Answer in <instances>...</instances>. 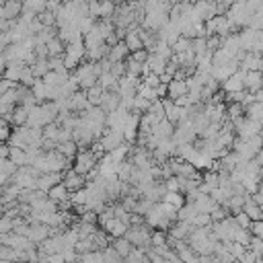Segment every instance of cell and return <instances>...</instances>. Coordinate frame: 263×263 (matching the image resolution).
<instances>
[{
	"instance_id": "obj_10",
	"label": "cell",
	"mask_w": 263,
	"mask_h": 263,
	"mask_svg": "<svg viewBox=\"0 0 263 263\" xmlns=\"http://www.w3.org/2000/svg\"><path fill=\"white\" fill-rule=\"evenodd\" d=\"M45 196H47L51 202H56V204H64V206H66V202L70 200V198H68V196H70V191L64 187V183H58V185L51 187Z\"/></svg>"
},
{
	"instance_id": "obj_18",
	"label": "cell",
	"mask_w": 263,
	"mask_h": 263,
	"mask_svg": "<svg viewBox=\"0 0 263 263\" xmlns=\"http://www.w3.org/2000/svg\"><path fill=\"white\" fill-rule=\"evenodd\" d=\"M115 12V2L113 0H101V16L103 19H111Z\"/></svg>"
},
{
	"instance_id": "obj_7",
	"label": "cell",
	"mask_w": 263,
	"mask_h": 263,
	"mask_svg": "<svg viewBox=\"0 0 263 263\" xmlns=\"http://www.w3.org/2000/svg\"><path fill=\"white\" fill-rule=\"evenodd\" d=\"M8 161H10L16 169H21V167H31V165H29V156H27V152H25L23 148L10 146V148H8Z\"/></svg>"
},
{
	"instance_id": "obj_11",
	"label": "cell",
	"mask_w": 263,
	"mask_h": 263,
	"mask_svg": "<svg viewBox=\"0 0 263 263\" xmlns=\"http://www.w3.org/2000/svg\"><path fill=\"white\" fill-rule=\"evenodd\" d=\"M27 115H29V109L23 107V105H16V107H12L8 119L12 121V126L23 128V126H27Z\"/></svg>"
},
{
	"instance_id": "obj_2",
	"label": "cell",
	"mask_w": 263,
	"mask_h": 263,
	"mask_svg": "<svg viewBox=\"0 0 263 263\" xmlns=\"http://www.w3.org/2000/svg\"><path fill=\"white\" fill-rule=\"evenodd\" d=\"M62 183H64V187L70 191V194H74V191H80L86 185V177H84V175H78L76 171L70 169V171L64 173Z\"/></svg>"
},
{
	"instance_id": "obj_6",
	"label": "cell",
	"mask_w": 263,
	"mask_h": 263,
	"mask_svg": "<svg viewBox=\"0 0 263 263\" xmlns=\"http://www.w3.org/2000/svg\"><path fill=\"white\" fill-rule=\"evenodd\" d=\"M167 95L173 99V101H177V99H181V97H185L187 95V82L185 80H171L169 84H167Z\"/></svg>"
},
{
	"instance_id": "obj_20",
	"label": "cell",
	"mask_w": 263,
	"mask_h": 263,
	"mask_svg": "<svg viewBox=\"0 0 263 263\" xmlns=\"http://www.w3.org/2000/svg\"><path fill=\"white\" fill-rule=\"evenodd\" d=\"M82 263H103V253H97V251L86 253L82 257Z\"/></svg>"
},
{
	"instance_id": "obj_17",
	"label": "cell",
	"mask_w": 263,
	"mask_h": 263,
	"mask_svg": "<svg viewBox=\"0 0 263 263\" xmlns=\"http://www.w3.org/2000/svg\"><path fill=\"white\" fill-rule=\"evenodd\" d=\"M191 51H194L196 56L206 54V51H208V47H206V37H194V39H191Z\"/></svg>"
},
{
	"instance_id": "obj_5",
	"label": "cell",
	"mask_w": 263,
	"mask_h": 263,
	"mask_svg": "<svg viewBox=\"0 0 263 263\" xmlns=\"http://www.w3.org/2000/svg\"><path fill=\"white\" fill-rule=\"evenodd\" d=\"M245 74L243 70H239V72H235L233 76H229L224 82H222V91L224 93H239V91H245Z\"/></svg>"
},
{
	"instance_id": "obj_13",
	"label": "cell",
	"mask_w": 263,
	"mask_h": 263,
	"mask_svg": "<svg viewBox=\"0 0 263 263\" xmlns=\"http://www.w3.org/2000/svg\"><path fill=\"white\" fill-rule=\"evenodd\" d=\"M124 43L128 45L130 54H134V51H138V49H144V45H142V39L138 37V33H136L134 29H128L126 37H124Z\"/></svg>"
},
{
	"instance_id": "obj_22",
	"label": "cell",
	"mask_w": 263,
	"mask_h": 263,
	"mask_svg": "<svg viewBox=\"0 0 263 263\" xmlns=\"http://www.w3.org/2000/svg\"><path fill=\"white\" fill-rule=\"evenodd\" d=\"M14 82H10V80H6V78H2V80H0V97H2L6 91H10V89H14Z\"/></svg>"
},
{
	"instance_id": "obj_3",
	"label": "cell",
	"mask_w": 263,
	"mask_h": 263,
	"mask_svg": "<svg viewBox=\"0 0 263 263\" xmlns=\"http://www.w3.org/2000/svg\"><path fill=\"white\" fill-rule=\"evenodd\" d=\"M124 134L121 132H115V130H107L103 136H101V146L105 148V152H111L115 148H119L121 144H124Z\"/></svg>"
},
{
	"instance_id": "obj_23",
	"label": "cell",
	"mask_w": 263,
	"mask_h": 263,
	"mask_svg": "<svg viewBox=\"0 0 263 263\" xmlns=\"http://www.w3.org/2000/svg\"><path fill=\"white\" fill-rule=\"evenodd\" d=\"M235 2H237V0H220V4H224L226 8H231V6L235 4Z\"/></svg>"
},
{
	"instance_id": "obj_9",
	"label": "cell",
	"mask_w": 263,
	"mask_h": 263,
	"mask_svg": "<svg viewBox=\"0 0 263 263\" xmlns=\"http://www.w3.org/2000/svg\"><path fill=\"white\" fill-rule=\"evenodd\" d=\"M245 89H247V93H257L259 89H263V72L245 74Z\"/></svg>"
},
{
	"instance_id": "obj_1",
	"label": "cell",
	"mask_w": 263,
	"mask_h": 263,
	"mask_svg": "<svg viewBox=\"0 0 263 263\" xmlns=\"http://www.w3.org/2000/svg\"><path fill=\"white\" fill-rule=\"evenodd\" d=\"M97 156L89 150V148H86V150H78L76 152V156H74V165H72V171H76L78 175H84V177H86V175H89L95 167H97Z\"/></svg>"
},
{
	"instance_id": "obj_19",
	"label": "cell",
	"mask_w": 263,
	"mask_h": 263,
	"mask_svg": "<svg viewBox=\"0 0 263 263\" xmlns=\"http://www.w3.org/2000/svg\"><path fill=\"white\" fill-rule=\"evenodd\" d=\"M130 58H132L134 62H138V64H146L148 51H146V49H138V51H134V54H130Z\"/></svg>"
},
{
	"instance_id": "obj_27",
	"label": "cell",
	"mask_w": 263,
	"mask_h": 263,
	"mask_svg": "<svg viewBox=\"0 0 263 263\" xmlns=\"http://www.w3.org/2000/svg\"><path fill=\"white\" fill-rule=\"evenodd\" d=\"M214 2H220V0H214Z\"/></svg>"
},
{
	"instance_id": "obj_25",
	"label": "cell",
	"mask_w": 263,
	"mask_h": 263,
	"mask_svg": "<svg viewBox=\"0 0 263 263\" xmlns=\"http://www.w3.org/2000/svg\"><path fill=\"white\" fill-rule=\"evenodd\" d=\"M60 2H62V4H66V2H72V0H60Z\"/></svg>"
},
{
	"instance_id": "obj_14",
	"label": "cell",
	"mask_w": 263,
	"mask_h": 263,
	"mask_svg": "<svg viewBox=\"0 0 263 263\" xmlns=\"http://www.w3.org/2000/svg\"><path fill=\"white\" fill-rule=\"evenodd\" d=\"M163 202L169 204V206H173V208H177V210L181 206H185V198H183L181 191H167V194L163 196Z\"/></svg>"
},
{
	"instance_id": "obj_16",
	"label": "cell",
	"mask_w": 263,
	"mask_h": 263,
	"mask_svg": "<svg viewBox=\"0 0 263 263\" xmlns=\"http://www.w3.org/2000/svg\"><path fill=\"white\" fill-rule=\"evenodd\" d=\"M171 49H173V54H175V56H181V54H185V51L191 49V39H187V37H179L177 41H175V43L171 45Z\"/></svg>"
},
{
	"instance_id": "obj_24",
	"label": "cell",
	"mask_w": 263,
	"mask_h": 263,
	"mask_svg": "<svg viewBox=\"0 0 263 263\" xmlns=\"http://www.w3.org/2000/svg\"><path fill=\"white\" fill-rule=\"evenodd\" d=\"M2 212H4V202L0 200V214H2Z\"/></svg>"
},
{
	"instance_id": "obj_12",
	"label": "cell",
	"mask_w": 263,
	"mask_h": 263,
	"mask_svg": "<svg viewBox=\"0 0 263 263\" xmlns=\"http://www.w3.org/2000/svg\"><path fill=\"white\" fill-rule=\"evenodd\" d=\"M45 49H47V58H58V56H64V51H66L64 43L58 39V35H56V37H51V39L45 43Z\"/></svg>"
},
{
	"instance_id": "obj_8",
	"label": "cell",
	"mask_w": 263,
	"mask_h": 263,
	"mask_svg": "<svg viewBox=\"0 0 263 263\" xmlns=\"http://www.w3.org/2000/svg\"><path fill=\"white\" fill-rule=\"evenodd\" d=\"M128 54H130V49H128V45H126L124 41H117L115 45H111V47H109L107 60H109L111 64H113V62H124Z\"/></svg>"
},
{
	"instance_id": "obj_4",
	"label": "cell",
	"mask_w": 263,
	"mask_h": 263,
	"mask_svg": "<svg viewBox=\"0 0 263 263\" xmlns=\"http://www.w3.org/2000/svg\"><path fill=\"white\" fill-rule=\"evenodd\" d=\"M62 179H64V173H41L37 177V189L41 194H47L54 185L62 183Z\"/></svg>"
},
{
	"instance_id": "obj_21",
	"label": "cell",
	"mask_w": 263,
	"mask_h": 263,
	"mask_svg": "<svg viewBox=\"0 0 263 263\" xmlns=\"http://www.w3.org/2000/svg\"><path fill=\"white\" fill-rule=\"evenodd\" d=\"M144 84H146V86H150V89H156V86L161 84V76H156V74H152V72H150V74H146V76H144Z\"/></svg>"
},
{
	"instance_id": "obj_26",
	"label": "cell",
	"mask_w": 263,
	"mask_h": 263,
	"mask_svg": "<svg viewBox=\"0 0 263 263\" xmlns=\"http://www.w3.org/2000/svg\"><path fill=\"white\" fill-rule=\"evenodd\" d=\"M2 4H4V0H0V8H2Z\"/></svg>"
},
{
	"instance_id": "obj_15",
	"label": "cell",
	"mask_w": 263,
	"mask_h": 263,
	"mask_svg": "<svg viewBox=\"0 0 263 263\" xmlns=\"http://www.w3.org/2000/svg\"><path fill=\"white\" fill-rule=\"evenodd\" d=\"M113 249H115V253H117L119 257H128V255L134 251V245H132L126 237H121V239H117V241H115Z\"/></svg>"
}]
</instances>
